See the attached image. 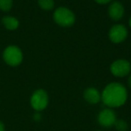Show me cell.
<instances>
[{
	"mask_svg": "<svg viewBox=\"0 0 131 131\" xmlns=\"http://www.w3.org/2000/svg\"><path fill=\"white\" fill-rule=\"evenodd\" d=\"M127 89L119 83H111L102 93V101L110 108L120 107L127 102Z\"/></svg>",
	"mask_w": 131,
	"mask_h": 131,
	"instance_id": "6da1fadb",
	"label": "cell"
},
{
	"mask_svg": "<svg viewBox=\"0 0 131 131\" xmlns=\"http://www.w3.org/2000/svg\"><path fill=\"white\" fill-rule=\"evenodd\" d=\"M54 21L62 27H69L73 25L75 21V14L70 9L64 6L57 8L53 14Z\"/></svg>",
	"mask_w": 131,
	"mask_h": 131,
	"instance_id": "7a4b0ae2",
	"label": "cell"
},
{
	"mask_svg": "<svg viewBox=\"0 0 131 131\" xmlns=\"http://www.w3.org/2000/svg\"><path fill=\"white\" fill-rule=\"evenodd\" d=\"M49 103V96L46 91L43 89H39L33 93L31 97V105L35 111H43Z\"/></svg>",
	"mask_w": 131,
	"mask_h": 131,
	"instance_id": "3957f363",
	"label": "cell"
},
{
	"mask_svg": "<svg viewBox=\"0 0 131 131\" xmlns=\"http://www.w3.org/2000/svg\"><path fill=\"white\" fill-rule=\"evenodd\" d=\"M4 59L9 66L15 67L22 62L23 53L16 46H9L4 51Z\"/></svg>",
	"mask_w": 131,
	"mask_h": 131,
	"instance_id": "277c9868",
	"label": "cell"
},
{
	"mask_svg": "<svg viewBox=\"0 0 131 131\" xmlns=\"http://www.w3.org/2000/svg\"><path fill=\"white\" fill-rule=\"evenodd\" d=\"M131 71V64L127 60L118 59L111 66V72L117 77H123L127 75Z\"/></svg>",
	"mask_w": 131,
	"mask_h": 131,
	"instance_id": "5b68a950",
	"label": "cell"
},
{
	"mask_svg": "<svg viewBox=\"0 0 131 131\" xmlns=\"http://www.w3.org/2000/svg\"><path fill=\"white\" fill-rule=\"evenodd\" d=\"M127 29L123 24H116L112 26L109 31V38L113 43H120L127 37Z\"/></svg>",
	"mask_w": 131,
	"mask_h": 131,
	"instance_id": "8992f818",
	"label": "cell"
},
{
	"mask_svg": "<svg viewBox=\"0 0 131 131\" xmlns=\"http://www.w3.org/2000/svg\"><path fill=\"white\" fill-rule=\"evenodd\" d=\"M116 120V114L111 109L102 110L98 115L99 124L104 127H110L111 126H114Z\"/></svg>",
	"mask_w": 131,
	"mask_h": 131,
	"instance_id": "52a82bcc",
	"label": "cell"
},
{
	"mask_svg": "<svg viewBox=\"0 0 131 131\" xmlns=\"http://www.w3.org/2000/svg\"><path fill=\"white\" fill-rule=\"evenodd\" d=\"M109 16L113 21H118L123 17L124 15V6L120 2L115 1L111 3L108 9Z\"/></svg>",
	"mask_w": 131,
	"mask_h": 131,
	"instance_id": "ba28073f",
	"label": "cell"
},
{
	"mask_svg": "<svg viewBox=\"0 0 131 131\" xmlns=\"http://www.w3.org/2000/svg\"><path fill=\"white\" fill-rule=\"evenodd\" d=\"M84 98L89 103L95 104L102 100V94L96 88L89 87L84 92Z\"/></svg>",
	"mask_w": 131,
	"mask_h": 131,
	"instance_id": "9c48e42d",
	"label": "cell"
},
{
	"mask_svg": "<svg viewBox=\"0 0 131 131\" xmlns=\"http://www.w3.org/2000/svg\"><path fill=\"white\" fill-rule=\"evenodd\" d=\"M3 24H4L5 27L8 30H15L18 28L19 26V22L16 18L12 16H6L3 18L2 20Z\"/></svg>",
	"mask_w": 131,
	"mask_h": 131,
	"instance_id": "30bf717a",
	"label": "cell"
},
{
	"mask_svg": "<svg viewBox=\"0 0 131 131\" xmlns=\"http://www.w3.org/2000/svg\"><path fill=\"white\" fill-rule=\"evenodd\" d=\"M38 4L41 9L49 11L54 7V0H38Z\"/></svg>",
	"mask_w": 131,
	"mask_h": 131,
	"instance_id": "8fae6325",
	"label": "cell"
},
{
	"mask_svg": "<svg viewBox=\"0 0 131 131\" xmlns=\"http://www.w3.org/2000/svg\"><path fill=\"white\" fill-rule=\"evenodd\" d=\"M114 126L118 131H127L128 128L127 123L123 119H117L114 123Z\"/></svg>",
	"mask_w": 131,
	"mask_h": 131,
	"instance_id": "7c38bea8",
	"label": "cell"
},
{
	"mask_svg": "<svg viewBox=\"0 0 131 131\" xmlns=\"http://www.w3.org/2000/svg\"><path fill=\"white\" fill-rule=\"evenodd\" d=\"M13 6V0H0V9L5 12L9 11Z\"/></svg>",
	"mask_w": 131,
	"mask_h": 131,
	"instance_id": "4fadbf2b",
	"label": "cell"
},
{
	"mask_svg": "<svg viewBox=\"0 0 131 131\" xmlns=\"http://www.w3.org/2000/svg\"><path fill=\"white\" fill-rule=\"evenodd\" d=\"M95 2H97L98 4H102V5H105L108 4L111 1V0H94Z\"/></svg>",
	"mask_w": 131,
	"mask_h": 131,
	"instance_id": "5bb4252c",
	"label": "cell"
},
{
	"mask_svg": "<svg viewBox=\"0 0 131 131\" xmlns=\"http://www.w3.org/2000/svg\"><path fill=\"white\" fill-rule=\"evenodd\" d=\"M40 118H41V115H40V113H36V114L34 115V118L36 120H40Z\"/></svg>",
	"mask_w": 131,
	"mask_h": 131,
	"instance_id": "9a60e30c",
	"label": "cell"
},
{
	"mask_svg": "<svg viewBox=\"0 0 131 131\" xmlns=\"http://www.w3.org/2000/svg\"><path fill=\"white\" fill-rule=\"evenodd\" d=\"M0 131H5V126L1 121H0Z\"/></svg>",
	"mask_w": 131,
	"mask_h": 131,
	"instance_id": "2e32d148",
	"label": "cell"
},
{
	"mask_svg": "<svg viewBox=\"0 0 131 131\" xmlns=\"http://www.w3.org/2000/svg\"><path fill=\"white\" fill-rule=\"evenodd\" d=\"M127 83H128L129 87H131V73H130V75H129V77H128V79H127Z\"/></svg>",
	"mask_w": 131,
	"mask_h": 131,
	"instance_id": "e0dca14e",
	"label": "cell"
},
{
	"mask_svg": "<svg viewBox=\"0 0 131 131\" xmlns=\"http://www.w3.org/2000/svg\"><path fill=\"white\" fill-rule=\"evenodd\" d=\"M129 26L131 27V17H130V19H129Z\"/></svg>",
	"mask_w": 131,
	"mask_h": 131,
	"instance_id": "ac0fdd59",
	"label": "cell"
},
{
	"mask_svg": "<svg viewBox=\"0 0 131 131\" xmlns=\"http://www.w3.org/2000/svg\"><path fill=\"white\" fill-rule=\"evenodd\" d=\"M97 131H101V130H97Z\"/></svg>",
	"mask_w": 131,
	"mask_h": 131,
	"instance_id": "d6986e66",
	"label": "cell"
}]
</instances>
